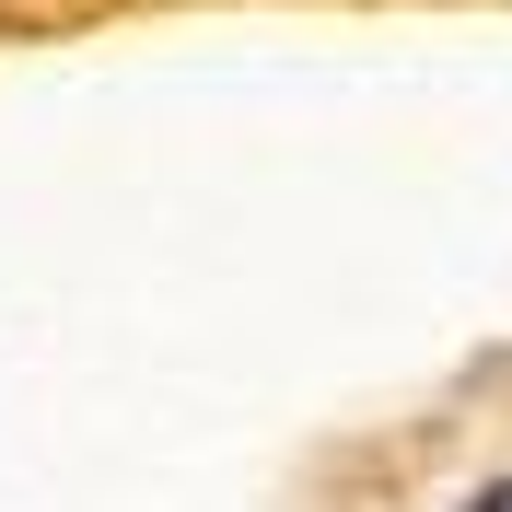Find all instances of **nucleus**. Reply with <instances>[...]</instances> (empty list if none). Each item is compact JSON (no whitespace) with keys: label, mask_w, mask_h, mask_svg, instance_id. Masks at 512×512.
<instances>
[{"label":"nucleus","mask_w":512,"mask_h":512,"mask_svg":"<svg viewBox=\"0 0 512 512\" xmlns=\"http://www.w3.org/2000/svg\"><path fill=\"white\" fill-rule=\"evenodd\" d=\"M466 512H512V478H501V489H489V501H466Z\"/></svg>","instance_id":"obj_1"}]
</instances>
